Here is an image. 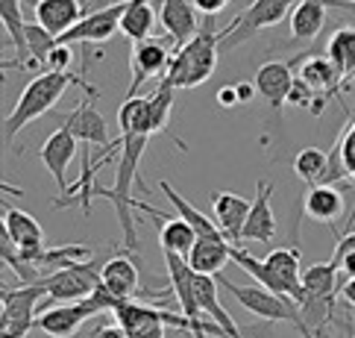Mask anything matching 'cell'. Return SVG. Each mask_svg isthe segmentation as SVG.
<instances>
[{
    "instance_id": "1",
    "label": "cell",
    "mask_w": 355,
    "mask_h": 338,
    "mask_svg": "<svg viewBox=\"0 0 355 338\" xmlns=\"http://www.w3.org/2000/svg\"><path fill=\"white\" fill-rule=\"evenodd\" d=\"M71 85H80V89L85 92V97H97L100 89L97 85H92L85 80V71L80 74H71V71H42L35 74V77L27 83V89L21 92V97L15 100V109L6 115V124H3V142L12 144L15 142V135L27 127V124L39 121L42 115H47L50 109H53L62 94H65Z\"/></svg>"
},
{
    "instance_id": "2",
    "label": "cell",
    "mask_w": 355,
    "mask_h": 338,
    "mask_svg": "<svg viewBox=\"0 0 355 338\" xmlns=\"http://www.w3.org/2000/svg\"><path fill=\"white\" fill-rule=\"evenodd\" d=\"M150 135L147 133H121V153H118V171H115V185H97V197H106L118 212L121 230H123V247L135 253L138 250V230H135V197H132V185L141 183L138 177V165L147 150Z\"/></svg>"
},
{
    "instance_id": "3",
    "label": "cell",
    "mask_w": 355,
    "mask_h": 338,
    "mask_svg": "<svg viewBox=\"0 0 355 338\" xmlns=\"http://www.w3.org/2000/svg\"><path fill=\"white\" fill-rule=\"evenodd\" d=\"M220 53H223L220 33L214 30L211 24H206V27H200V33L191 42H185L182 47L173 50L171 68L164 71L162 80H168L173 89H194V85H202L214 74V68H218Z\"/></svg>"
},
{
    "instance_id": "4",
    "label": "cell",
    "mask_w": 355,
    "mask_h": 338,
    "mask_svg": "<svg viewBox=\"0 0 355 338\" xmlns=\"http://www.w3.org/2000/svg\"><path fill=\"white\" fill-rule=\"evenodd\" d=\"M300 0H250V6L244 12L226 24L220 30V50H232L238 44H244L247 39H252L259 30L276 27L279 21L288 18V12H294V6Z\"/></svg>"
},
{
    "instance_id": "5",
    "label": "cell",
    "mask_w": 355,
    "mask_h": 338,
    "mask_svg": "<svg viewBox=\"0 0 355 338\" xmlns=\"http://www.w3.org/2000/svg\"><path fill=\"white\" fill-rule=\"evenodd\" d=\"M112 315H115V321L132 338H164V330L168 327L197 332L194 321H188L182 312L180 315H171V312H164L159 306H150V303H144V300H121Z\"/></svg>"
},
{
    "instance_id": "6",
    "label": "cell",
    "mask_w": 355,
    "mask_h": 338,
    "mask_svg": "<svg viewBox=\"0 0 355 338\" xmlns=\"http://www.w3.org/2000/svg\"><path fill=\"white\" fill-rule=\"evenodd\" d=\"M218 285L220 289L230 291L241 306L247 312H252L256 318H264V321H282V323H297L302 315H300V303L297 300H291L285 294H276L270 289H264V285L252 282V285H235L232 280H226L223 273H218Z\"/></svg>"
},
{
    "instance_id": "7",
    "label": "cell",
    "mask_w": 355,
    "mask_h": 338,
    "mask_svg": "<svg viewBox=\"0 0 355 338\" xmlns=\"http://www.w3.org/2000/svg\"><path fill=\"white\" fill-rule=\"evenodd\" d=\"M42 300H47L42 282L21 285V289H6L3 285V294H0V306H3L0 338H27L30 330L39 323L35 312H42Z\"/></svg>"
},
{
    "instance_id": "8",
    "label": "cell",
    "mask_w": 355,
    "mask_h": 338,
    "mask_svg": "<svg viewBox=\"0 0 355 338\" xmlns=\"http://www.w3.org/2000/svg\"><path fill=\"white\" fill-rule=\"evenodd\" d=\"M47 291V300L53 303H77V300L92 297L100 289V265L88 262H77L71 268H62L47 273L44 280H39Z\"/></svg>"
},
{
    "instance_id": "9",
    "label": "cell",
    "mask_w": 355,
    "mask_h": 338,
    "mask_svg": "<svg viewBox=\"0 0 355 338\" xmlns=\"http://www.w3.org/2000/svg\"><path fill=\"white\" fill-rule=\"evenodd\" d=\"M100 285L118 300H162L173 297V289L168 291H141V273L130 256H112L100 265Z\"/></svg>"
},
{
    "instance_id": "10",
    "label": "cell",
    "mask_w": 355,
    "mask_h": 338,
    "mask_svg": "<svg viewBox=\"0 0 355 338\" xmlns=\"http://www.w3.org/2000/svg\"><path fill=\"white\" fill-rule=\"evenodd\" d=\"M126 0H118V3H109L103 9L85 12L83 21L77 27H71L65 35L59 39V44H106L112 35L121 33V15H123Z\"/></svg>"
},
{
    "instance_id": "11",
    "label": "cell",
    "mask_w": 355,
    "mask_h": 338,
    "mask_svg": "<svg viewBox=\"0 0 355 338\" xmlns=\"http://www.w3.org/2000/svg\"><path fill=\"white\" fill-rule=\"evenodd\" d=\"M3 235L12 242V247H15V253L27 262V265H35L39 262V256L44 253V230L42 223L35 221L33 215H27V212H21L15 206H3ZM39 268V265H35Z\"/></svg>"
},
{
    "instance_id": "12",
    "label": "cell",
    "mask_w": 355,
    "mask_h": 338,
    "mask_svg": "<svg viewBox=\"0 0 355 338\" xmlns=\"http://www.w3.org/2000/svg\"><path fill=\"white\" fill-rule=\"evenodd\" d=\"M97 315H103V312L97 309L92 297H85V300H77V303H59V306L42 309L35 327L50 338H73L88 318H97Z\"/></svg>"
},
{
    "instance_id": "13",
    "label": "cell",
    "mask_w": 355,
    "mask_h": 338,
    "mask_svg": "<svg viewBox=\"0 0 355 338\" xmlns=\"http://www.w3.org/2000/svg\"><path fill=\"white\" fill-rule=\"evenodd\" d=\"M297 80L306 85L314 97V109H311L314 115H320L323 106L329 103V97H335L340 89H344V80H340V74L335 71L329 56H302Z\"/></svg>"
},
{
    "instance_id": "14",
    "label": "cell",
    "mask_w": 355,
    "mask_h": 338,
    "mask_svg": "<svg viewBox=\"0 0 355 338\" xmlns=\"http://www.w3.org/2000/svg\"><path fill=\"white\" fill-rule=\"evenodd\" d=\"M171 59L173 53L164 42H156V39H147V42H138L132 44V53H130V71H132V83L126 89V97H135L138 89L153 80V77H164V71L171 68Z\"/></svg>"
},
{
    "instance_id": "15",
    "label": "cell",
    "mask_w": 355,
    "mask_h": 338,
    "mask_svg": "<svg viewBox=\"0 0 355 338\" xmlns=\"http://www.w3.org/2000/svg\"><path fill=\"white\" fill-rule=\"evenodd\" d=\"M92 100H94V97H85L83 103H77L71 112H65V115H62V124H59V127L71 130L85 147H112L115 142L109 139L106 118L94 109Z\"/></svg>"
},
{
    "instance_id": "16",
    "label": "cell",
    "mask_w": 355,
    "mask_h": 338,
    "mask_svg": "<svg viewBox=\"0 0 355 338\" xmlns=\"http://www.w3.org/2000/svg\"><path fill=\"white\" fill-rule=\"evenodd\" d=\"M77 144H80L77 135H73L71 130H65V127H59L53 135H47V142L39 150L44 168L50 171V177L56 180L59 194H65L68 185H71L68 183V165L73 162V156H77Z\"/></svg>"
},
{
    "instance_id": "17",
    "label": "cell",
    "mask_w": 355,
    "mask_h": 338,
    "mask_svg": "<svg viewBox=\"0 0 355 338\" xmlns=\"http://www.w3.org/2000/svg\"><path fill=\"white\" fill-rule=\"evenodd\" d=\"M159 24L164 35L173 42V47H182L200 33V12L194 6V0H162Z\"/></svg>"
},
{
    "instance_id": "18",
    "label": "cell",
    "mask_w": 355,
    "mask_h": 338,
    "mask_svg": "<svg viewBox=\"0 0 355 338\" xmlns=\"http://www.w3.org/2000/svg\"><path fill=\"white\" fill-rule=\"evenodd\" d=\"M256 92L268 100L273 109H282L288 100H291V92L297 85V74H294V62H264V65L256 71Z\"/></svg>"
},
{
    "instance_id": "19",
    "label": "cell",
    "mask_w": 355,
    "mask_h": 338,
    "mask_svg": "<svg viewBox=\"0 0 355 338\" xmlns=\"http://www.w3.org/2000/svg\"><path fill=\"white\" fill-rule=\"evenodd\" d=\"M0 21H3V30L9 35L12 47H15V56L12 62H3V71H33L30 62V47H27V18H24V0H0Z\"/></svg>"
},
{
    "instance_id": "20",
    "label": "cell",
    "mask_w": 355,
    "mask_h": 338,
    "mask_svg": "<svg viewBox=\"0 0 355 338\" xmlns=\"http://www.w3.org/2000/svg\"><path fill=\"white\" fill-rule=\"evenodd\" d=\"M273 183H256V197H252L250 218L241 230V242H273L276 235V212H273Z\"/></svg>"
},
{
    "instance_id": "21",
    "label": "cell",
    "mask_w": 355,
    "mask_h": 338,
    "mask_svg": "<svg viewBox=\"0 0 355 338\" xmlns=\"http://www.w3.org/2000/svg\"><path fill=\"white\" fill-rule=\"evenodd\" d=\"M33 12H35V24L62 39L71 27H77L85 15V3L83 0H35L33 3Z\"/></svg>"
},
{
    "instance_id": "22",
    "label": "cell",
    "mask_w": 355,
    "mask_h": 338,
    "mask_svg": "<svg viewBox=\"0 0 355 338\" xmlns=\"http://www.w3.org/2000/svg\"><path fill=\"white\" fill-rule=\"evenodd\" d=\"M250 209H252V200L241 197L235 192H211V212H214V221H218L220 233L230 239L232 244L241 242V230L250 218Z\"/></svg>"
},
{
    "instance_id": "23",
    "label": "cell",
    "mask_w": 355,
    "mask_h": 338,
    "mask_svg": "<svg viewBox=\"0 0 355 338\" xmlns=\"http://www.w3.org/2000/svg\"><path fill=\"white\" fill-rule=\"evenodd\" d=\"M232 242L226 235H200L191 256H188V265L197 273H206V277H218L223 273V268L232 262Z\"/></svg>"
},
{
    "instance_id": "24",
    "label": "cell",
    "mask_w": 355,
    "mask_h": 338,
    "mask_svg": "<svg viewBox=\"0 0 355 338\" xmlns=\"http://www.w3.org/2000/svg\"><path fill=\"white\" fill-rule=\"evenodd\" d=\"M306 215L311 221H320V223H335L344 218V194H340L338 185H329V183H320V185H309L306 192Z\"/></svg>"
},
{
    "instance_id": "25",
    "label": "cell",
    "mask_w": 355,
    "mask_h": 338,
    "mask_svg": "<svg viewBox=\"0 0 355 338\" xmlns=\"http://www.w3.org/2000/svg\"><path fill=\"white\" fill-rule=\"evenodd\" d=\"M159 12L153 9V0H126L123 15H121V33L132 44L153 39Z\"/></svg>"
},
{
    "instance_id": "26",
    "label": "cell",
    "mask_w": 355,
    "mask_h": 338,
    "mask_svg": "<svg viewBox=\"0 0 355 338\" xmlns=\"http://www.w3.org/2000/svg\"><path fill=\"white\" fill-rule=\"evenodd\" d=\"M264 262H268L276 277L282 280L288 294L294 297L297 303H302V259H300V250L297 247H276L264 256Z\"/></svg>"
},
{
    "instance_id": "27",
    "label": "cell",
    "mask_w": 355,
    "mask_h": 338,
    "mask_svg": "<svg viewBox=\"0 0 355 338\" xmlns=\"http://www.w3.org/2000/svg\"><path fill=\"white\" fill-rule=\"evenodd\" d=\"M326 6L329 0H300L291 12V39L311 42L326 27Z\"/></svg>"
},
{
    "instance_id": "28",
    "label": "cell",
    "mask_w": 355,
    "mask_h": 338,
    "mask_svg": "<svg viewBox=\"0 0 355 338\" xmlns=\"http://www.w3.org/2000/svg\"><path fill=\"white\" fill-rule=\"evenodd\" d=\"M326 56L332 59L335 71L340 74L344 85L355 83V27H340L326 44Z\"/></svg>"
},
{
    "instance_id": "29",
    "label": "cell",
    "mask_w": 355,
    "mask_h": 338,
    "mask_svg": "<svg viewBox=\"0 0 355 338\" xmlns=\"http://www.w3.org/2000/svg\"><path fill=\"white\" fill-rule=\"evenodd\" d=\"M159 189H162V194H164V197H168L171 203H173L176 215L185 218V221H188V223H191V227L197 230V235H223V233H220V227H218V221L209 218V215H202V212H200V209H194V206L188 203L185 197H180V192H176L168 180H159Z\"/></svg>"
},
{
    "instance_id": "30",
    "label": "cell",
    "mask_w": 355,
    "mask_h": 338,
    "mask_svg": "<svg viewBox=\"0 0 355 338\" xmlns=\"http://www.w3.org/2000/svg\"><path fill=\"white\" fill-rule=\"evenodd\" d=\"M329 162L332 153H326L320 147H302L294 156V174L306 183V185H320L329 174Z\"/></svg>"
},
{
    "instance_id": "31",
    "label": "cell",
    "mask_w": 355,
    "mask_h": 338,
    "mask_svg": "<svg viewBox=\"0 0 355 338\" xmlns=\"http://www.w3.org/2000/svg\"><path fill=\"white\" fill-rule=\"evenodd\" d=\"M335 153H338L340 165H344V171H347V180L355 183V121L344 130V135L338 139Z\"/></svg>"
},
{
    "instance_id": "32",
    "label": "cell",
    "mask_w": 355,
    "mask_h": 338,
    "mask_svg": "<svg viewBox=\"0 0 355 338\" xmlns=\"http://www.w3.org/2000/svg\"><path fill=\"white\" fill-rule=\"evenodd\" d=\"M71 59H73V50H71V44H59V47L53 50V53H50V59H47V68H50V71H68Z\"/></svg>"
},
{
    "instance_id": "33",
    "label": "cell",
    "mask_w": 355,
    "mask_h": 338,
    "mask_svg": "<svg viewBox=\"0 0 355 338\" xmlns=\"http://www.w3.org/2000/svg\"><path fill=\"white\" fill-rule=\"evenodd\" d=\"M332 262H335L338 271L344 273L347 280H352V277H355V247H352V250H344V253H335V256H332Z\"/></svg>"
},
{
    "instance_id": "34",
    "label": "cell",
    "mask_w": 355,
    "mask_h": 338,
    "mask_svg": "<svg viewBox=\"0 0 355 338\" xmlns=\"http://www.w3.org/2000/svg\"><path fill=\"white\" fill-rule=\"evenodd\" d=\"M194 6H197V12H202L206 18H214L223 6H230V0H194Z\"/></svg>"
},
{
    "instance_id": "35",
    "label": "cell",
    "mask_w": 355,
    "mask_h": 338,
    "mask_svg": "<svg viewBox=\"0 0 355 338\" xmlns=\"http://www.w3.org/2000/svg\"><path fill=\"white\" fill-rule=\"evenodd\" d=\"M97 338H132V335L115 321V323H100V327H97Z\"/></svg>"
},
{
    "instance_id": "36",
    "label": "cell",
    "mask_w": 355,
    "mask_h": 338,
    "mask_svg": "<svg viewBox=\"0 0 355 338\" xmlns=\"http://www.w3.org/2000/svg\"><path fill=\"white\" fill-rule=\"evenodd\" d=\"M218 103H220V106H226V109H232L235 103H241L235 85H223V89L218 92Z\"/></svg>"
},
{
    "instance_id": "37",
    "label": "cell",
    "mask_w": 355,
    "mask_h": 338,
    "mask_svg": "<svg viewBox=\"0 0 355 338\" xmlns=\"http://www.w3.org/2000/svg\"><path fill=\"white\" fill-rule=\"evenodd\" d=\"M294 327L302 332V338H332V335H329L326 330H311V327H306V323H302V318L294 323Z\"/></svg>"
},
{
    "instance_id": "38",
    "label": "cell",
    "mask_w": 355,
    "mask_h": 338,
    "mask_svg": "<svg viewBox=\"0 0 355 338\" xmlns=\"http://www.w3.org/2000/svg\"><path fill=\"white\" fill-rule=\"evenodd\" d=\"M235 89H238V100H241V103H250L252 92H256V83H238Z\"/></svg>"
},
{
    "instance_id": "39",
    "label": "cell",
    "mask_w": 355,
    "mask_h": 338,
    "mask_svg": "<svg viewBox=\"0 0 355 338\" xmlns=\"http://www.w3.org/2000/svg\"><path fill=\"white\" fill-rule=\"evenodd\" d=\"M340 297H344L347 303L355 309V277H352V280H347L344 285H340Z\"/></svg>"
},
{
    "instance_id": "40",
    "label": "cell",
    "mask_w": 355,
    "mask_h": 338,
    "mask_svg": "<svg viewBox=\"0 0 355 338\" xmlns=\"http://www.w3.org/2000/svg\"><path fill=\"white\" fill-rule=\"evenodd\" d=\"M109 3H118V0H88L85 3V12H94V9H103Z\"/></svg>"
},
{
    "instance_id": "41",
    "label": "cell",
    "mask_w": 355,
    "mask_h": 338,
    "mask_svg": "<svg viewBox=\"0 0 355 338\" xmlns=\"http://www.w3.org/2000/svg\"><path fill=\"white\" fill-rule=\"evenodd\" d=\"M218 338H226V335H218Z\"/></svg>"
}]
</instances>
